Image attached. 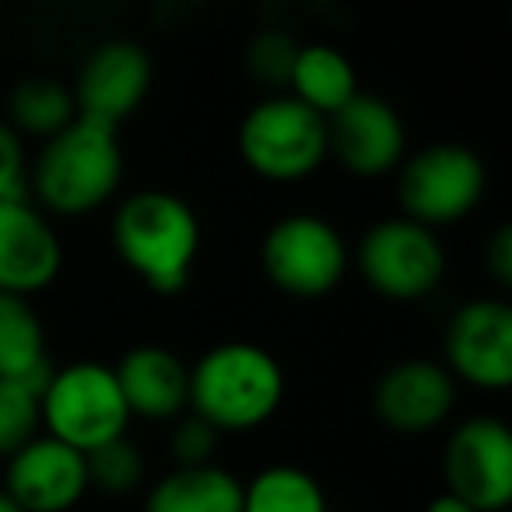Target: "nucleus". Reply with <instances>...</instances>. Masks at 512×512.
Here are the masks:
<instances>
[{
    "label": "nucleus",
    "mask_w": 512,
    "mask_h": 512,
    "mask_svg": "<svg viewBox=\"0 0 512 512\" xmlns=\"http://www.w3.org/2000/svg\"><path fill=\"white\" fill-rule=\"evenodd\" d=\"M425 512H477V509L470 502H463L460 495H453V491H442V495H435L425 505Z\"/></svg>",
    "instance_id": "28"
},
{
    "label": "nucleus",
    "mask_w": 512,
    "mask_h": 512,
    "mask_svg": "<svg viewBox=\"0 0 512 512\" xmlns=\"http://www.w3.org/2000/svg\"><path fill=\"white\" fill-rule=\"evenodd\" d=\"M0 488L25 512H71L92 491L88 456L67 442L39 432L4 460Z\"/></svg>",
    "instance_id": "13"
},
{
    "label": "nucleus",
    "mask_w": 512,
    "mask_h": 512,
    "mask_svg": "<svg viewBox=\"0 0 512 512\" xmlns=\"http://www.w3.org/2000/svg\"><path fill=\"white\" fill-rule=\"evenodd\" d=\"M169 456L176 467H200V463H214L218 453L221 432L214 425H207L200 414L183 411L179 418L169 421Z\"/></svg>",
    "instance_id": "25"
},
{
    "label": "nucleus",
    "mask_w": 512,
    "mask_h": 512,
    "mask_svg": "<svg viewBox=\"0 0 512 512\" xmlns=\"http://www.w3.org/2000/svg\"><path fill=\"white\" fill-rule=\"evenodd\" d=\"M242 512H330V502L309 470L271 463L242 484Z\"/></svg>",
    "instance_id": "21"
},
{
    "label": "nucleus",
    "mask_w": 512,
    "mask_h": 512,
    "mask_svg": "<svg viewBox=\"0 0 512 512\" xmlns=\"http://www.w3.org/2000/svg\"><path fill=\"white\" fill-rule=\"evenodd\" d=\"M442 481L477 512H505L512 502V432L498 414L463 418L442 449Z\"/></svg>",
    "instance_id": "10"
},
{
    "label": "nucleus",
    "mask_w": 512,
    "mask_h": 512,
    "mask_svg": "<svg viewBox=\"0 0 512 512\" xmlns=\"http://www.w3.org/2000/svg\"><path fill=\"white\" fill-rule=\"evenodd\" d=\"M144 477H148V460L130 435H120L88 453V481L102 495H134Z\"/></svg>",
    "instance_id": "22"
},
{
    "label": "nucleus",
    "mask_w": 512,
    "mask_h": 512,
    "mask_svg": "<svg viewBox=\"0 0 512 512\" xmlns=\"http://www.w3.org/2000/svg\"><path fill=\"white\" fill-rule=\"evenodd\" d=\"M281 362L253 341H221L190 365V411L221 435L264 428L285 404Z\"/></svg>",
    "instance_id": "3"
},
{
    "label": "nucleus",
    "mask_w": 512,
    "mask_h": 512,
    "mask_svg": "<svg viewBox=\"0 0 512 512\" xmlns=\"http://www.w3.org/2000/svg\"><path fill=\"white\" fill-rule=\"evenodd\" d=\"M50 369L46 327L32 309V299L0 292V379L43 383Z\"/></svg>",
    "instance_id": "19"
},
{
    "label": "nucleus",
    "mask_w": 512,
    "mask_h": 512,
    "mask_svg": "<svg viewBox=\"0 0 512 512\" xmlns=\"http://www.w3.org/2000/svg\"><path fill=\"white\" fill-rule=\"evenodd\" d=\"M144 512H242V481L218 463L172 467L148 488Z\"/></svg>",
    "instance_id": "17"
},
{
    "label": "nucleus",
    "mask_w": 512,
    "mask_h": 512,
    "mask_svg": "<svg viewBox=\"0 0 512 512\" xmlns=\"http://www.w3.org/2000/svg\"><path fill=\"white\" fill-rule=\"evenodd\" d=\"M0 512H25V509H18V505H15V502H11V498H8V491L0 488Z\"/></svg>",
    "instance_id": "29"
},
{
    "label": "nucleus",
    "mask_w": 512,
    "mask_h": 512,
    "mask_svg": "<svg viewBox=\"0 0 512 512\" xmlns=\"http://www.w3.org/2000/svg\"><path fill=\"white\" fill-rule=\"evenodd\" d=\"M151 78H155V67L144 46L130 39H109L95 46L71 85L78 116L120 130L144 106Z\"/></svg>",
    "instance_id": "12"
},
{
    "label": "nucleus",
    "mask_w": 512,
    "mask_h": 512,
    "mask_svg": "<svg viewBox=\"0 0 512 512\" xmlns=\"http://www.w3.org/2000/svg\"><path fill=\"white\" fill-rule=\"evenodd\" d=\"M239 158L267 183H306L330 158L327 116L313 113L288 92L264 95L239 123Z\"/></svg>",
    "instance_id": "4"
},
{
    "label": "nucleus",
    "mask_w": 512,
    "mask_h": 512,
    "mask_svg": "<svg viewBox=\"0 0 512 512\" xmlns=\"http://www.w3.org/2000/svg\"><path fill=\"white\" fill-rule=\"evenodd\" d=\"M109 239L120 264L155 295H179L200 256V218L172 190H137L113 211Z\"/></svg>",
    "instance_id": "1"
},
{
    "label": "nucleus",
    "mask_w": 512,
    "mask_h": 512,
    "mask_svg": "<svg viewBox=\"0 0 512 512\" xmlns=\"http://www.w3.org/2000/svg\"><path fill=\"white\" fill-rule=\"evenodd\" d=\"M260 267L281 295L323 299L351 271V246L323 214L295 211L278 218L260 242Z\"/></svg>",
    "instance_id": "8"
},
{
    "label": "nucleus",
    "mask_w": 512,
    "mask_h": 512,
    "mask_svg": "<svg viewBox=\"0 0 512 512\" xmlns=\"http://www.w3.org/2000/svg\"><path fill=\"white\" fill-rule=\"evenodd\" d=\"M351 264L379 299L421 302L446 281V246L435 228L407 214H390L365 228Z\"/></svg>",
    "instance_id": "6"
},
{
    "label": "nucleus",
    "mask_w": 512,
    "mask_h": 512,
    "mask_svg": "<svg viewBox=\"0 0 512 512\" xmlns=\"http://www.w3.org/2000/svg\"><path fill=\"white\" fill-rule=\"evenodd\" d=\"M64 271V239L29 197L0 200V292L43 295Z\"/></svg>",
    "instance_id": "15"
},
{
    "label": "nucleus",
    "mask_w": 512,
    "mask_h": 512,
    "mask_svg": "<svg viewBox=\"0 0 512 512\" xmlns=\"http://www.w3.org/2000/svg\"><path fill=\"white\" fill-rule=\"evenodd\" d=\"M460 400V383L435 358H400L379 376L372 411L397 435H432L449 425Z\"/></svg>",
    "instance_id": "11"
},
{
    "label": "nucleus",
    "mask_w": 512,
    "mask_h": 512,
    "mask_svg": "<svg viewBox=\"0 0 512 512\" xmlns=\"http://www.w3.org/2000/svg\"><path fill=\"white\" fill-rule=\"evenodd\" d=\"M295 53H299V43H295L288 32L281 29H264L256 32L246 46V74L256 81V85L271 88V92H285L288 88V74H292Z\"/></svg>",
    "instance_id": "24"
},
{
    "label": "nucleus",
    "mask_w": 512,
    "mask_h": 512,
    "mask_svg": "<svg viewBox=\"0 0 512 512\" xmlns=\"http://www.w3.org/2000/svg\"><path fill=\"white\" fill-rule=\"evenodd\" d=\"M484 271L495 281L498 292H509L512 288V228L498 225L495 235L484 246Z\"/></svg>",
    "instance_id": "27"
},
{
    "label": "nucleus",
    "mask_w": 512,
    "mask_h": 512,
    "mask_svg": "<svg viewBox=\"0 0 512 512\" xmlns=\"http://www.w3.org/2000/svg\"><path fill=\"white\" fill-rule=\"evenodd\" d=\"M288 95L309 106L320 116H334L358 95V74L348 53L330 43H309L295 53L292 74H288Z\"/></svg>",
    "instance_id": "18"
},
{
    "label": "nucleus",
    "mask_w": 512,
    "mask_h": 512,
    "mask_svg": "<svg viewBox=\"0 0 512 512\" xmlns=\"http://www.w3.org/2000/svg\"><path fill=\"white\" fill-rule=\"evenodd\" d=\"M123 186L120 130L78 116L60 134L39 144L29 165V193L36 207L57 218H85L113 204Z\"/></svg>",
    "instance_id": "2"
},
{
    "label": "nucleus",
    "mask_w": 512,
    "mask_h": 512,
    "mask_svg": "<svg viewBox=\"0 0 512 512\" xmlns=\"http://www.w3.org/2000/svg\"><path fill=\"white\" fill-rule=\"evenodd\" d=\"M442 365L456 383L502 393L512 386V306L502 295L467 299L446 323Z\"/></svg>",
    "instance_id": "9"
},
{
    "label": "nucleus",
    "mask_w": 512,
    "mask_h": 512,
    "mask_svg": "<svg viewBox=\"0 0 512 512\" xmlns=\"http://www.w3.org/2000/svg\"><path fill=\"white\" fill-rule=\"evenodd\" d=\"M78 120V106H74L71 85L50 74H29L11 88L8 99V123L22 137H36V141H50L53 134Z\"/></svg>",
    "instance_id": "20"
},
{
    "label": "nucleus",
    "mask_w": 512,
    "mask_h": 512,
    "mask_svg": "<svg viewBox=\"0 0 512 512\" xmlns=\"http://www.w3.org/2000/svg\"><path fill=\"white\" fill-rule=\"evenodd\" d=\"M488 193V165L474 148L435 141L414 151L397 169L400 214L428 228H446L470 218Z\"/></svg>",
    "instance_id": "7"
},
{
    "label": "nucleus",
    "mask_w": 512,
    "mask_h": 512,
    "mask_svg": "<svg viewBox=\"0 0 512 512\" xmlns=\"http://www.w3.org/2000/svg\"><path fill=\"white\" fill-rule=\"evenodd\" d=\"M39 386L29 379H0V460L43 432L39 418Z\"/></svg>",
    "instance_id": "23"
},
{
    "label": "nucleus",
    "mask_w": 512,
    "mask_h": 512,
    "mask_svg": "<svg viewBox=\"0 0 512 512\" xmlns=\"http://www.w3.org/2000/svg\"><path fill=\"white\" fill-rule=\"evenodd\" d=\"M29 197V151L25 137L0 120V200H22Z\"/></svg>",
    "instance_id": "26"
},
{
    "label": "nucleus",
    "mask_w": 512,
    "mask_h": 512,
    "mask_svg": "<svg viewBox=\"0 0 512 512\" xmlns=\"http://www.w3.org/2000/svg\"><path fill=\"white\" fill-rule=\"evenodd\" d=\"M39 418L46 435L67 442L85 456L127 435L134 421L113 365L92 362V358L50 369V376L39 386Z\"/></svg>",
    "instance_id": "5"
},
{
    "label": "nucleus",
    "mask_w": 512,
    "mask_h": 512,
    "mask_svg": "<svg viewBox=\"0 0 512 512\" xmlns=\"http://www.w3.org/2000/svg\"><path fill=\"white\" fill-rule=\"evenodd\" d=\"M130 418L169 425L190 411V365L165 344H137L113 365Z\"/></svg>",
    "instance_id": "16"
},
{
    "label": "nucleus",
    "mask_w": 512,
    "mask_h": 512,
    "mask_svg": "<svg viewBox=\"0 0 512 512\" xmlns=\"http://www.w3.org/2000/svg\"><path fill=\"white\" fill-rule=\"evenodd\" d=\"M330 158L355 179H383L407 158L404 116L379 95L358 92L348 106L327 116Z\"/></svg>",
    "instance_id": "14"
}]
</instances>
